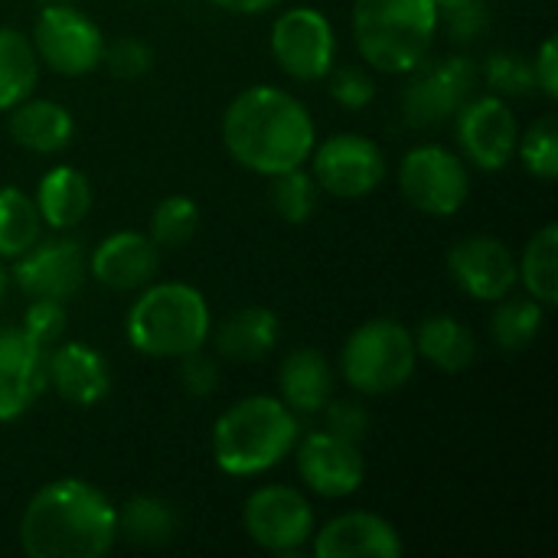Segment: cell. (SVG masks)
<instances>
[{
    "label": "cell",
    "instance_id": "42",
    "mask_svg": "<svg viewBox=\"0 0 558 558\" xmlns=\"http://www.w3.org/2000/svg\"><path fill=\"white\" fill-rule=\"evenodd\" d=\"M213 7L226 10V13H239V16H258L268 13L271 7H278L281 0H209Z\"/></svg>",
    "mask_w": 558,
    "mask_h": 558
},
{
    "label": "cell",
    "instance_id": "28",
    "mask_svg": "<svg viewBox=\"0 0 558 558\" xmlns=\"http://www.w3.org/2000/svg\"><path fill=\"white\" fill-rule=\"evenodd\" d=\"M517 278L543 307L558 304V226L546 222L517 258Z\"/></svg>",
    "mask_w": 558,
    "mask_h": 558
},
{
    "label": "cell",
    "instance_id": "36",
    "mask_svg": "<svg viewBox=\"0 0 558 558\" xmlns=\"http://www.w3.org/2000/svg\"><path fill=\"white\" fill-rule=\"evenodd\" d=\"M101 65L114 75V78H141L150 72L154 65V52L144 39L137 36H121L114 43H105L101 52Z\"/></svg>",
    "mask_w": 558,
    "mask_h": 558
},
{
    "label": "cell",
    "instance_id": "12",
    "mask_svg": "<svg viewBox=\"0 0 558 558\" xmlns=\"http://www.w3.org/2000/svg\"><path fill=\"white\" fill-rule=\"evenodd\" d=\"M311 177L337 199H363L386 180V157L366 134H333L311 150Z\"/></svg>",
    "mask_w": 558,
    "mask_h": 558
},
{
    "label": "cell",
    "instance_id": "13",
    "mask_svg": "<svg viewBox=\"0 0 558 558\" xmlns=\"http://www.w3.org/2000/svg\"><path fill=\"white\" fill-rule=\"evenodd\" d=\"M454 137H458L464 163L484 173H500L517 154L520 128L507 98L471 95L454 114Z\"/></svg>",
    "mask_w": 558,
    "mask_h": 558
},
{
    "label": "cell",
    "instance_id": "19",
    "mask_svg": "<svg viewBox=\"0 0 558 558\" xmlns=\"http://www.w3.org/2000/svg\"><path fill=\"white\" fill-rule=\"evenodd\" d=\"M46 386H52L62 402L75 409H92L111 392V366L95 347L59 340L46 350Z\"/></svg>",
    "mask_w": 558,
    "mask_h": 558
},
{
    "label": "cell",
    "instance_id": "44",
    "mask_svg": "<svg viewBox=\"0 0 558 558\" xmlns=\"http://www.w3.org/2000/svg\"><path fill=\"white\" fill-rule=\"evenodd\" d=\"M7 288H10V271H7V265H3V258H0V301H3V294H7Z\"/></svg>",
    "mask_w": 558,
    "mask_h": 558
},
{
    "label": "cell",
    "instance_id": "43",
    "mask_svg": "<svg viewBox=\"0 0 558 558\" xmlns=\"http://www.w3.org/2000/svg\"><path fill=\"white\" fill-rule=\"evenodd\" d=\"M468 3H477V0H435L438 16H441V13H451V10H461V7H468Z\"/></svg>",
    "mask_w": 558,
    "mask_h": 558
},
{
    "label": "cell",
    "instance_id": "8",
    "mask_svg": "<svg viewBox=\"0 0 558 558\" xmlns=\"http://www.w3.org/2000/svg\"><path fill=\"white\" fill-rule=\"evenodd\" d=\"M402 196L425 216H454L471 196V173L461 154L441 144L412 147L399 163Z\"/></svg>",
    "mask_w": 558,
    "mask_h": 558
},
{
    "label": "cell",
    "instance_id": "5",
    "mask_svg": "<svg viewBox=\"0 0 558 558\" xmlns=\"http://www.w3.org/2000/svg\"><path fill=\"white\" fill-rule=\"evenodd\" d=\"M435 0H356L353 39L360 56L386 75H409L438 36Z\"/></svg>",
    "mask_w": 558,
    "mask_h": 558
},
{
    "label": "cell",
    "instance_id": "23",
    "mask_svg": "<svg viewBox=\"0 0 558 558\" xmlns=\"http://www.w3.org/2000/svg\"><path fill=\"white\" fill-rule=\"evenodd\" d=\"M33 203L39 209L43 226L69 232L92 213V183L82 170L59 163L39 177Z\"/></svg>",
    "mask_w": 558,
    "mask_h": 558
},
{
    "label": "cell",
    "instance_id": "34",
    "mask_svg": "<svg viewBox=\"0 0 558 558\" xmlns=\"http://www.w3.org/2000/svg\"><path fill=\"white\" fill-rule=\"evenodd\" d=\"M484 82L500 98H523L536 88L533 59H526L523 52H513V49L490 52L484 62Z\"/></svg>",
    "mask_w": 558,
    "mask_h": 558
},
{
    "label": "cell",
    "instance_id": "3",
    "mask_svg": "<svg viewBox=\"0 0 558 558\" xmlns=\"http://www.w3.org/2000/svg\"><path fill=\"white\" fill-rule=\"evenodd\" d=\"M301 438L298 415L271 396H248L213 425V458L229 477H258L278 468Z\"/></svg>",
    "mask_w": 558,
    "mask_h": 558
},
{
    "label": "cell",
    "instance_id": "31",
    "mask_svg": "<svg viewBox=\"0 0 558 558\" xmlns=\"http://www.w3.org/2000/svg\"><path fill=\"white\" fill-rule=\"evenodd\" d=\"M271 186H268V199H271V209L291 222V226H304L314 213H317V196H320V186L317 180L294 167V170H284V173H275L268 177Z\"/></svg>",
    "mask_w": 558,
    "mask_h": 558
},
{
    "label": "cell",
    "instance_id": "9",
    "mask_svg": "<svg viewBox=\"0 0 558 558\" xmlns=\"http://www.w3.org/2000/svg\"><path fill=\"white\" fill-rule=\"evenodd\" d=\"M409 75L412 78L402 92V114L412 128H435L454 118L458 108L474 95L481 65L458 52L445 59H425Z\"/></svg>",
    "mask_w": 558,
    "mask_h": 558
},
{
    "label": "cell",
    "instance_id": "29",
    "mask_svg": "<svg viewBox=\"0 0 558 558\" xmlns=\"http://www.w3.org/2000/svg\"><path fill=\"white\" fill-rule=\"evenodd\" d=\"M546 324V307L533 298H500L490 317V337L500 350L520 353L526 350Z\"/></svg>",
    "mask_w": 558,
    "mask_h": 558
},
{
    "label": "cell",
    "instance_id": "40",
    "mask_svg": "<svg viewBox=\"0 0 558 558\" xmlns=\"http://www.w3.org/2000/svg\"><path fill=\"white\" fill-rule=\"evenodd\" d=\"M438 26H445V33L451 36V43H461V46L464 43H474L490 26V7H487V0L468 3L461 10L441 13L438 16Z\"/></svg>",
    "mask_w": 558,
    "mask_h": 558
},
{
    "label": "cell",
    "instance_id": "7",
    "mask_svg": "<svg viewBox=\"0 0 558 558\" xmlns=\"http://www.w3.org/2000/svg\"><path fill=\"white\" fill-rule=\"evenodd\" d=\"M39 65L52 69L56 75L78 78L101 65L105 52V33L101 26L82 13L78 7L65 3H46L33 23L29 36Z\"/></svg>",
    "mask_w": 558,
    "mask_h": 558
},
{
    "label": "cell",
    "instance_id": "16",
    "mask_svg": "<svg viewBox=\"0 0 558 558\" xmlns=\"http://www.w3.org/2000/svg\"><path fill=\"white\" fill-rule=\"evenodd\" d=\"M13 281L26 298L69 301L85 281V252L72 235L36 239L20 258H13Z\"/></svg>",
    "mask_w": 558,
    "mask_h": 558
},
{
    "label": "cell",
    "instance_id": "37",
    "mask_svg": "<svg viewBox=\"0 0 558 558\" xmlns=\"http://www.w3.org/2000/svg\"><path fill=\"white\" fill-rule=\"evenodd\" d=\"M330 95L347 111H363L376 98V82L360 65H340L330 69Z\"/></svg>",
    "mask_w": 558,
    "mask_h": 558
},
{
    "label": "cell",
    "instance_id": "32",
    "mask_svg": "<svg viewBox=\"0 0 558 558\" xmlns=\"http://www.w3.org/2000/svg\"><path fill=\"white\" fill-rule=\"evenodd\" d=\"M199 229V206L183 196V193H173V196H163L154 213H150V239L157 248H183Z\"/></svg>",
    "mask_w": 558,
    "mask_h": 558
},
{
    "label": "cell",
    "instance_id": "41",
    "mask_svg": "<svg viewBox=\"0 0 558 558\" xmlns=\"http://www.w3.org/2000/svg\"><path fill=\"white\" fill-rule=\"evenodd\" d=\"M533 75H536V88H539L549 101H556L558 98L556 36H546V39H543V46H539V52H536V59H533Z\"/></svg>",
    "mask_w": 558,
    "mask_h": 558
},
{
    "label": "cell",
    "instance_id": "39",
    "mask_svg": "<svg viewBox=\"0 0 558 558\" xmlns=\"http://www.w3.org/2000/svg\"><path fill=\"white\" fill-rule=\"evenodd\" d=\"M180 386L193 399L213 396L216 386H219V366H216V360L206 356L203 350H193V353L180 356Z\"/></svg>",
    "mask_w": 558,
    "mask_h": 558
},
{
    "label": "cell",
    "instance_id": "4",
    "mask_svg": "<svg viewBox=\"0 0 558 558\" xmlns=\"http://www.w3.org/2000/svg\"><path fill=\"white\" fill-rule=\"evenodd\" d=\"M128 343L150 360H180L203 350L213 337V314L199 288L186 281H160L141 288L124 320Z\"/></svg>",
    "mask_w": 558,
    "mask_h": 558
},
{
    "label": "cell",
    "instance_id": "11",
    "mask_svg": "<svg viewBox=\"0 0 558 558\" xmlns=\"http://www.w3.org/2000/svg\"><path fill=\"white\" fill-rule=\"evenodd\" d=\"M271 56L294 82H320L337 62L333 23L314 7H291L271 26Z\"/></svg>",
    "mask_w": 558,
    "mask_h": 558
},
{
    "label": "cell",
    "instance_id": "45",
    "mask_svg": "<svg viewBox=\"0 0 558 558\" xmlns=\"http://www.w3.org/2000/svg\"><path fill=\"white\" fill-rule=\"evenodd\" d=\"M49 3H65V0H49Z\"/></svg>",
    "mask_w": 558,
    "mask_h": 558
},
{
    "label": "cell",
    "instance_id": "15",
    "mask_svg": "<svg viewBox=\"0 0 558 558\" xmlns=\"http://www.w3.org/2000/svg\"><path fill=\"white\" fill-rule=\"evenodd\" d=\"M298 474L304 487L324 500H343L363 487L366 461L356 441H347L333 432H311L298 438Z\"/></svg>",
    "mask_w": 558,
    "mask_h": 558
},
{
    "label": "cell",
    "instance_id": "38",
    "mask_svg": "<svg viewBox=\"0 0 558 558\" xmlns=\"http://www.w3.org/2000/svg\"><path fill=\"white\" fill-rule=\"evenodd\" d=\"M324 422H327V432L347 438V441H363V435L369 432V412L360 399H330L324 409Z\"/></svg>",
    "mask_w": 558,
    "mask_h": 558
},
{
    "label": "cell",
    "instance_id": "24",
    "mask_svg": "<svg viewBox=\"0 0 558 558\" xmlns=\"http://www.w3.org/2000/svg\"><path fill=\"white\" fill-rule=\"evenodd\" d=\"M213 343L222 360L258 363L278 343V314L268 307H242L219 324Z\"/></svg>",
    "mask_w": 558,
    "mask_h": 558
},
{
    "label": "cell",
    "instance_id": "6",
    "mask_svg": "<svg viewBox=\"0 0 558 558\" xmlns=\"http://www.w3.org/2000/svg\"><path fill=\"white\" fill-rule=\"evenodd\" d=\"M418 366L412 330L392 317L360 324L340 350V376L360 396L399 392Z\"/></svg>",
    "mask_w": 558,
    "mask_h": 558
},
{
    "label": "cell",
    "instance_id": "27",
    "mask_svg": "<svg viewBox=\"0 0 558 558\" xmlns=\"http://www.w3.org/2000/svg\"><path fill=\"white\" fill-rule=\"evenodd\" d=\"M39 82V59L26 33L0 26V111H10L33 95Z\"/></svg>",
    "mask_w": 558,
    "mask_h": 558
},
{
    "label": "cell",
    "instance_id": "26",
    "mask_svg": "<svg viewBox=\"0 0 558 558\" xmlns=\"http://www.w3.org/2000/svg\"><path fill=\"white\" fill-rule=\"evenodd\" d=\"M177 510L154 494H137L118 507V536L131 546H163L177 536Z\"/></svg>",
    "mask_w": 558,
    "mask_h": 558
},
{
    "label": "cell",
    "instance_id": "21",
    "mask_svg": "<svg viewBox=\"0 0 558 558\" xmlns=\"http://www.w3.org/2000/svg\"><path fill=\"white\" fill-rule=\"evenodd\" d=\"M7 131L16 147L49 157L72 144L75 118L65 105H59L52 98H23L20 105L10 108Z\"/></svg>",
    "mask_w": 558,
    "mask_h": 558
},
{
    "label": "cell",
    "instance_id": "22",
    "mask_svg": "<svg viewBox=\"0 0 558 558\" xmlns=\"http://www.w3.org/2000/svg\"><path fill=\"white\" fill-rule=\"evenodd\" d=\"M281 402L294 415H320L333 396V366L314 347H298L281 360L278 369Z\"/></svg>",
    "mask_w": 558,
    "mask_h": 558
},
{
    "label": "cell",
    "instance_id": "14",
    "mask_svg": "<svg viewBox=\"0 0 558 558\" xmlns=\"http://www.w3.org/2000/svg\"><path fill=\"white\" fill-rule=\"evenodd\" d=\"M448 275L468 298L487 304H497L500 298L513 294V288L520 284L517 255L497 235L458 239L448 248Z\"/></svg>",
    "mask_w": 558,
    "mask_h": 558
},
{
    "label": "cell",
    "instance_id": "17",
    "mask_svg": "<svg viewBox=\"0 0 558 558\" xmlns=\"http://www.w3.org/2000/svg\"><path fill=\"white\" fill-rule=\"evenodd\" d=\"M46 389V350L20 327H0V422L23 418Z\"/></svg>",
    "mask_w": 558,
    "mask_h": 558
},
{
    "label": "cell",
    "instance_id": "35",
    "mask_svg": "<svg viewBox=\"0 0 558 558\" xmlns=\"http://www.w3.org/2000/svg\"><path fill=\"white\" fill-rule=\"evenodd\" d=\"M69 327V314H65V301H52V298H29L26 311H23V324L20 330L39 343L43 350L56 347L65 337Z\"/></svg>",
    "mask_w": 558,
    "mask_h": 558
},
{
    "label": "cell",
    "instance_id": "18",
    "mask_svg": "<svg viewBox=\"0 0 558 558\" xmlns=\"http://www.w3.org/2000/svg\"><path fill=\"white\" fill-rule=\"evenodd\" d=\"M92 278L108 291H141L157 278L160 268V248L147 232L121 229L105 235L95 252L88 255Z\"/></svg>",
    "mask_w": 558,
    "mask_h": 558
},
{
    "label": "cell",
    "instance_id": "30",
    "mask_svg": "<svg viewBox=\"0 0 558 558\" xmlns=\"http://www.w3.org/2000/svg\"><path fill=\"white\" fill-rule=\"evenodd\" d=\"M43 235V219L29 193L0 186V258H20Z\"/></svg>",
    "mask_w": 558,
    "mask_h": 558
},
{
    "label": "cell",
    "instance_id": "20",
    "mask_svg": "<svg viewBox=\"0 0 558 558\" xmlns=\"http://www.w3.org/2000/svg\"><path fill=\"white\" fill-rule=\"evenodd\" d=\"M317 558H396L402 556V539L396 526L376 513L356 510L333 517L324 530L311 536Z\"/></svg>",
    "mask_w": 558,
    "mask_h": 558
},
{
    "label": "cell",
    "instance_id": "25",
    "mask_svg": "<svg viewBox=\"0 0 558 558\" xmlns=\"http://www.w3.org/2000/svg\"><path fill=\"white\" fill-rule=\"evenodd\" d=\"M415 353L441 373H464L477 360V340L468 324L451 314H432L412 333Z\"/></svg>",
    "mask_w": 558,
    "mask_h": 558
},
{
    "label": "cell",
    "instance_id": "2",
    "mask_svg": "<svg viewBox=\"0 0 558 558\" xmlns=\"http://www.w3.org/2000/svg\"><path fill=\"white\" fill-rule=\"evenodd\" d=\"M114 539L118 507L78 477L49 481L20 517V549L29 558H101Z\"/></svg>",
    "mask_w": 558,
    "mask_h": 558
},
{
    "label": "cell",
    "instance_id": "10",
    "mask_svg": "<svg viewBox=\"0 0 558 558\" xmlns=\"http://www.w3.org/2000/svg\"><path fill=\"white\" fill-rule=\"evenodd\" d=\"M242 526L248 539L271 553V556H294L301 553L317 523H314V507L298 487L288 484H265L258 487L242 510Z\"/></svg>",
    "mask_w": 558,
    "mask_h": 558
},
{
    "label": "cell",
    "instance_id": "33",
    "mask_svg": "<svg viewBox=\"0 0 558 558\" xmlns=\"http://www.w3.org/2000/svg\"><path fill=\"white\" fill-rule=\"evenodd\" d=\"M517 154L526 167L530 177L553 183L558 177V121L556 114L536 118L520 137H517Z\"/></svg>",
    "mask_w": 558,
    "mask_h": 558
},
{
    "label": "cell",
    "instance_id": "1",
    "mask_svg": "<svg viewBox=\"0 0 558 558\" xmlns=\"http://www.w3.org/2000/svg\"><path fill=\"white\" fill-rule=\"evenodd\" d=\"M222 141L239 167L258 177H275L307 163L317 144V128L298 95L275 85H252L229 101L222 114Z\"/></svg>",
    "mask_w": 558,
    "mask_h": 558
}]
</instances>
